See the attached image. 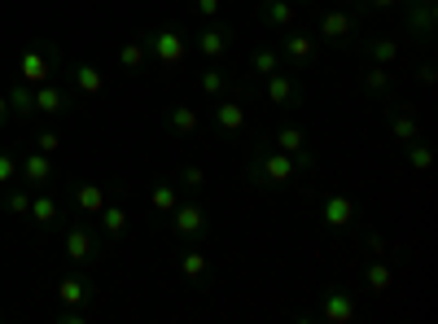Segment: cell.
<instances>
[{"instance_id": "1", "label": "cell", "mask_w": 438, "mask_h": 324, "mask_svg": "<svg viewBox=\"0 0 438 324\" xmlns=\"http://www.w3.org/2000/svg\"><path fill=\"white\" fill-rule=\"evenodd\" d=\"M241 167H246V180H250L254 189H281V184H294L298 175L307 171L294 154H281L268 136L250 145V154H246V162H241Z\"/></svg>"}, {"instance_id": "2", "label": "cell", "mask_w": 438, "mask_h": 324, "mask_svg": "<svg viewBox=\"0 0 438 324\" xmlns=\"http://www.w3.org/2000/svg\"><path fill=\"white\" fill-rule=\"evenodd\" d=\"M355 316H360V294L346 289V285L320 289V294H312V302L298 311V320H307V324H351Z\"/></svg>"}, {"instance_id": "3", "label": "cell", "mask_w": 438, "mask_h": 324, "mask_svg": "<svg viewBox=\"0 0 438 324\" xmlns=\"http://www.w3.org/2000/svg\"><path fill=\"white\" fill-rule=\"evenodd\" d=\"M145 48H149V57H158L162 71H175V66L189 57V40H184L180 22H158V27H149Z\"/></svg>"}, {"instance_id": "4", "label": "cell", "mask_w": 438, "mask_h": 324, "mask_svg": "<svg viewBox=\"0 0 438 324\" xmlns=\"http://www.w3.org/2000/svg\"><path fill=\"white\" fill-rule=\"evenodd\" d=\"M316 215L324 223V233H355L360 228V206H355L346 193H320Z\"/></svg>"}, {"instance_id": "5", "label": "cell", "mask_w": 438, "mask_h": 324, "mask_svg": "<svg viewBox=\"0 0 438 324\" xmlns=\"http://www.w3.org/2000/svg\"><path fill=\"white\" fill-rule=\"evenodd\" d=\"M403 9V36L412 44H430L438 31V5H425V0H399Z\"/></svg>"}, {"instance_id": "6", "label": "cell", "mask_w": 438, "mask_h": 324, "mask_svg": "<svg viewBox=\"0 0 438 324\" xmlns=\"http://www.w3.org/2000/svg\"><path fill=\"white\" fill-rule=\"evenodd\" d=\"M355 22H360V13H355V9H316V40H324V44H351L355 40Z\"/></svg>"}, {"instance_id": "7", "label": "cell", "mask_w": 438, "mask_h": 324, "mask_svg": "<svg viewBox=\"0 0 438 324\" xmlns=\"http://www.w3.org/2000/svg\"><path fill=\"white\" fill-rule=\"evenodd\" d=\"M233 44H237V31L228 27V22H202V31L193 36V48H198L202 57H210V61H219V57H228L233 53Z\"/></svg>"}, {"instance_id": "8", "label": "cell", "mask_w": 438, "mask_h": 324, "mask_svg": "<svg viewBox=\"0 0 438 324\" xmlns=\"http://www.w3.org/2000/svg\"><path fill=\"white\" fill-rule=\"evenodd\" d=\"M171 228L180 233L184 241H206V233H210V215H206V206L202 202H175V210H171Z\"/></svg>"}, {"instance_id": "9", "label": "cell", "mask_w": 438, "mask_h": 324, "mask_svg": "<svg viewBox=\"0 0 438 324\" xmlns=\"http://www.w3.org/2000/svg\"><path fill=\"white\" fill-rule=\"evenodd\" d=\"M268 140L277 145L281 154H294L307 171L316 167V154H312V140H307V127H302V123H294V119H289V123H281V127H277V132H272Z\"/></svg>"}, {"instance_id": "10", "label": "cell", "mask_w": 438, "mask_h": 324, "mask_svg": "<svg viewBox=\"0 0 438 324\" xmlns=\"http://www.w3.org/2000/svg\"><path fill=\"white\" fill-rule=\"evenodd\" d=\"M263 96L277 110H298L302 105V84L285 71H272V75H263Z\"/></svg>"}, {"instance_id": "11", "label": "cell", "mask_w": 438, "mask_h": 324, "mask_svg": "<svg viewBox=\"0 0 438 324\" xmlns=\"http://www.w3.org/2000/svg\"><path fill=\"white\" fill-rule=\"evenodd\" d=\"M281 57L289 61V66H312V61L320 57V44H316V36H307V31L289 27L285 40H281Z\"/></svg>"}, {"instance_id": "12", "label": "cell", "mask_w": 438, "mask_h": 324, "mask_svg": "<svg viewBox=\"0 0 438 324\" xmlns=\"http://www.w3.org/2000/svg\"><path fill=\"white\" fill-rule=\"evenodd\" d=\"M198 88H202V96H250L254 92V84H237V79L228 75V71H202V79H198Z\"/></svg>"}, {"instance_id": "13", "label": "cell", "mask_w": 438, "mask_h": 324, "mask_svg": "<svg viewBox=\"0 0 438 324\" xmlns=\"http://www.w3.org/2000/svg\"><path fill=\"white\" fill-rule=\"evenodd\" d=\"M210 123H215L219 136H237L246 127V110H241V96H219V105L210 110Z\"/></svg>"}, {"instance_id": "14", "label": "cell", "mask_w": 438, "mask_h": 324, "mask_svg": "<svg viewBox=\"0 0 438 324\" xmlns=\"http://www.w3.org/2000/svg\"><path fill=\"white\" fill-rule=\"evenodd\" d=\"M258 22L272 31H289L298 22V5L294 0H258Z\"/></svg>"}, {"instance_id": "15", "label": "cell", "mask_w": 438, "mask_h": 324, "mask_svg": "<svg viewBox=\"0 0 438 324\" xmlns=\"http://www.w3.org/2000/svg\"><path fill=\"white\" fill-rule=\"evenodd\" d=\"M162 127H167V136H175V140H184V136H193L202 127V115L193 105H171L167 115H162Z\"/></svg>"}, {"instance_id": "16", "label": "cell", "mask_w": 438, "mask_h": 324, "mask_svg": "<svg viewBox=\"0 0 438 324\" xmlns=\"http://www.w3.org/2000/svg\"><path fill=\"white\" fill-rule=\"evenodd\" d=\"M364 57L372 61V66H395V61L403 57V48H399V40H390V36H368V40H364Z\"/></svg>"}, {"instance_id": "17", "label": "cell", "mask_w": 438, "mask_h": 324, "mask_svg": "<svg viewBox=\"0 0 438 324\" xmlns=\"http://www.w3.org/2000/svg\"><path fill=\"white\" fill-rule=\"evenodd\" d=\"M386 127H390V136H395L399 145H408V140L421 136V119L412 115V110H403V105H395L390 115H386Z\"/></svg>"}, {"instance_id": "18", "label": "cell", "mask_w": 438, "mask_h": 324, "mask_svg": "<svg viewBox=\"0 0 438 324\" xmlns=\"http://www.w3.org/2000/svg\"><path fill=\"white\" fill-rule=\"evenodd\" d=\"M364 289H368V294H390V289H395V267L386 263L381 254L364 267Z\"/></svg>"}, {"instance_id": "19", "label": "cell", "mask_w": 438, "mask_h": 324, "mask_svg": "<svg viewBox=\"0 0 438 324\" xmlns=\"http://www.w3.org/2000/svg\"><path fill=\"white\" fill-rule=\"evenodd\" d=\"M246 61H250V71L263 79V75H272V71H281V48H268V44H254L250 53H246Z\"/></svg>"}, {"instance_id": "20", "label": "cell", "mask_w": 438, "mask_h": 324, "mask_svg": "<svg viewBox=\"0 0 438 324\" xmlns=\"http://www.w3.org/2000/svg\"><path fill=\"white\" fill-rule=\"evenodd\" d=\"M66 246H71V258H79V263H88V258H96V237H92L88 228H71Z\"/></svg>"}, {"instance_id": "21", "label": "cell", "mask_w": 438, "mask_h": 324, "mask_svg": "<svg viewBox=\"0 0 438 324\" xmlns=\"http://www.w3.org/2000/svg\"><path fill=\"white\" fill-rule=\"evenodd\" d=\"M149 202H154V210H158V215H171V210H175V202H180V184H171V180L154 184V189H149Z\"/></svg>"}, {"instance_id": "22", "label": "cell", "mask_w": 438, "mask_h": 324, "mask_svg": "<svg viewBox=\"0 0 438 324\" xmlns=\"http://www.w3.org/2000/svg\"><path fill=\"white\" fill-rule=\"evenodd\" d=\"M180 272L189 281H206V272H210V258L198 250V246H189L184 254H180Z\"/></svg>"}, {"instance_id": "23", "label": "cell", "mask_w": 438, "mask_h": 324, "mask_svg": "<svg viewBox=\"0 0 438 324\" xmlns=\"http://www.w3.org/2000/svg\"><path fill=\"white\" fill-rule=\"evenodd\" d=\"M403 158H408V167H412V171H430V167H434V149H430V145L421 140V136L403 145Z\"/></svg>"}, {"instance_id": "24", "label": "cell", "mask_w": 438, "mask_h": 324, "mask_svg": "<svg viewBox=\"0 0 438 324\" xmlns=\"http://www.w3.org/2000/svg\"><path fill=\"white\" fill-rule=\"evenodd\" d=\"M390 92V75H386V66H368L364 71V96H386Z\"/></svg>"}, {"instance_id": "25", "label": "cell", "mask_w": 438, "mask_h": 324, "mask_svg": "<svg viewBox=\"0 0 438 324\" xmlns=\"http://www.w3.org/2000/svg\"><path fill=\"white\" fill-rule=\"evenodd\" d=\"M71 79H75V84L84 88V92H101V84H105V79H101V71H96V66H88V61H79Z\"/></svg>"}, {"instance_id": "26", "label": "cell", "mask_w": 438, "mask_h": 324, "mask_svg": "<svg viewBox=\"0 0 438 324\" xmlns=\"http://www.w3.org/2000/svg\"><path fill=\"white\" fill-rule=\"evenodd\" d=\"M22 75L27 79H44L48 75V53H44V48H31V53L22 57Z\"/></svg>"}, {"instance_id": "27", "label": "cell", "mask_w": 438, "mask_h": 324, "mask_svg": "<svg viewBox=\"0 0 438 324\" xmlns=\"http://www.w3.org/2000/svg\"><path fill=\"white\" fill-rule=\"evenodd\" d=\"M145 57H149V48H145V40H132V44H127L123 53H119V61H123L127 71H140V66H145Z\"/></svg>"}, {"instance_id": "28", "label": "cell", "mask_w": 438, "mask_h": 324, "mask_svg": "<svg viewBox=\"0 0 438 324\" xmlns=\"http://www.w3.org/2000/svg\"><path fill=\"white\" fill-rule=\"evenodd\" d=\"M75 198H79V206H84V210H92V215L105 206V193L96 189V184H79V189H75Z\"/></svg>"}, {"instance_id": "29", "label": "cell", "mask_w": 438, "mask_h": 324, "mask_svg": "<svg viewBox=\"0 0 438 324\" xmlns=\"http://www.w3.org/2000/svg\"><path fill=\"white\" fill-rule=\"evenodd\" d=\"M61 298L66 302H84V298H92V285L88 281H61Z\"/></svg>"}, {"instance_id": "30", "label": "cell", "mask_w": 438, "mask_h": 324, "mask_svg": "<svg viewBox=\"0 0 438 324\" xmlns=\"http://www.w3.org/2000/svg\"><path fill=\"white\" fill-rule=\"evenodd\" d=\"M48 175H53V167H48V158H27V180H31V184H44Z\"/></svg>"}, {"instance_id": "31", "label": "cell", "mask_w": 438, "mask_h": 324, "mask_svg": "<svg viewBox=\"0 0 438 324\" xmlns=\"http://www.w3.org/2000/svg\"><path fill=\"white\" fill-rule=\"evenodd\" d=\"M31 210H36V219L44 223V228H53V223H57V202H53V198H40Z\"/></svg>"}, {"instance_id": "32", "label": "cell", "mask_w": 438, "mask_h": 324, "mask_svg": "<svg viewBox=\"0 0 438 324\" xmlns=\"http://www.w3.org/2000/svg\"><path fill=\"white\" fill-rule=\"evenodd\" d=\"M101 223H105V233H110V237H119V233H123V223H127V215H123V206H105V215H101Z\"/></svg>"}, {"instance_id": "33", "label": "cell", "mask_w": 438, "mask_h": 324, "mask_svg": "<svg viewBox=\"0 0 438 324\" xmlns=\"http://www.w3.org/2000/svg\"><path fill=\"white\" fill-rule=\"evenodd\" d=\"M40 110L44 115H57V110H66V96H61L57 88H44L40 92Z\"/></svg>"}, {"instance_id": "34", "label": "cell", "mask_w": 438, "mask_h": 324, "mask_svg": "<svg viewBox=\"0 0 438 324\" xmlns=\"http://www.w3.org/2000/svg\"><path fill=\"white\" fill-rule=\"evenodd\" d=\"M180 184H184V189H206V167H198V162H193V167H184V171H180Z\"/></svg>"}, {"instance_id": "35", "label": "cell", "mask_w": 438, "mask_h": 324, "mask_svg": "<svg viewBox=\"0 0 438 324\" xmlns=\"http://www.w3.org/2000/svg\"><path fill=\"white\" fill-rule=\"evenodd\" d=\"M364 9H377V13H390V9H399V0H355V13L364 18Z\"/></svg>"}, {"instance_id": "36", "label": "cell", "mask_w": 438, "mask_h": 324, "mask_svg": "<svg viewBox=\"0 0 438 324\" xmlns=\"http://www.w3.org/2000/svg\"><path fill=\"white\" fill-rule=\"evenodd\" d=\"M193 9L210 22V18H219V13H224V0H193Z\"/></svg>"}, {"instance_id": "37", "label": "cell", "mask_w": 438, "mask_h": 324, "mask_svg": "<svg viewBox=\"0 0 438 324\" xmlns=\"http://www.w3.org/2000/svg\"><path fill=\"white\" fill-rule=\"evenodd\" d=\"M416 79H421V84H425V88H430V84H434V79H438V75H434V61H421V66H416Z\"/></svg>"}, {"instance_id": "38", "label": "cell", "mask_w": 438, "mask_h": 324, "mask_svg": "<svg viewBox=\"0 0 438 324\" xmlns=\"http://www.w3.org/2000/svg\"><path fill=\"white\" fill-rule=\"evenodd\" d=\"M9 175H13V158H9V154H0V184H5Z\"/></svg>"}, {"instance_id": "39", "label": "cell", "mask_w": 438, "mask_h": 324, "mask_svg": "<svg viewBox=\"0 0 438 324\" xmlns=\"http://www.w3.org/2000/svg\"><path fill=\"white\" fill-rule=\"evenodd\" d=\"M364 241H368V250H372V254H381V250H386V241H381V237H377V233H368V237H364Z\"/></svg>"}, {"instance_id": "40", "label": "cell", "mask_w": 438, "mask_h": 324, "mask_svg": "<svg viewBox=\"0 0 438 324\" xmlns=\"http://www.w3.org/2000/svg\"><path fill=\"white\" fill-rule=\"evenodd\" d=\"M294 5H298V9H307V5H312V9H316V5H320V0H294Z\"/></svg>"}, {"instance_id": "41", "label": "cell", "mask_w": 438, "mask_h": 324, "mask_svg": "<svg viewBox=\"0 0 438 324\" xmlns=\"http://www.w3.org/2000/svg\"><path fill=\"white\" fill-rule=\"evenodd\" d=\"M0 119H5V101H0Z\"/></svg>"}, {"instance_id": "42", "label": "cell", "mask_w": 438, "mask_h": 324, "mask_svg": "<svg viewBox=\"0 0 438 324\" xmlns=\"http://www.w3.org/2000/svg\"><path fill=\"white\" fill-rule=\"evenodd\" d=\"M425 5H438V0H425Z\"/></svg>"}]
</instances>
